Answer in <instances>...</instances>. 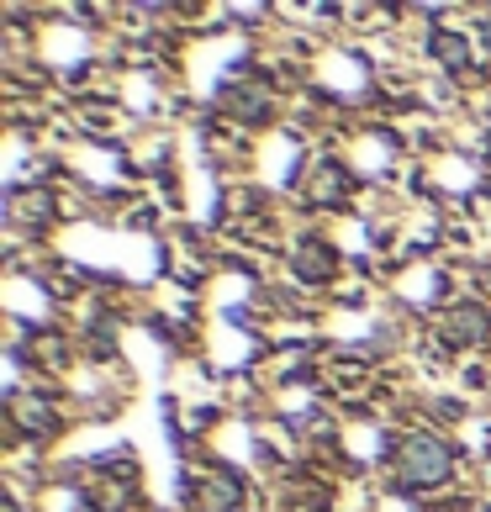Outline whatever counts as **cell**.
Masks as SVG:
<instances>
[{"instance_id":"5b68a950","label":"cell","mask_w":491,"mask_h":512,"mask_svg":"<svg viewBox=\"0 0 491 512\" xmlns=\"http://www.w3.org/2000/svg\"><path fill=\"white\" fill-rule=\"evenodd\" d=\"M433 59H444L449 69H465V64H470L465 37H455V32H439V37H433Z\"/></svg>"},{"instance_id":"7a4b0ae2","label":"cell","mask_w":491,"mask_h":512,"mask_svg":"<svg viewBox=\"0 0 491 512\" xmlns=\"http://www.w3.org/2000/svg\"><path fill=\"white\" fill-rule=\"evenodd\" d=\"M191 497H196L201 512H233L243 502V491H238V481L228 476V470H212V476L191 481Z\"/></svg>"},{"instance_id":"6da1fadb","label":"cell","mask_w":491,"mask_h":512,"mask_svg":"<svg viewBox=\"0 0 491 512\" xmlns=\"http://www.w3.org/2000/svg\"><path fill=\"white\" fill-rule=\"evenodd\" d=\"M449 476V454L439 449V444H428V439H412L407 449H402V481H412V486H433V481H444Z\"/></svg>"},{"instance_id":"277c9868","label":"cell","mask_w":491,"mask_h":512,"mask_svg":"<svg viewBox=\"0 0 491 512\" xmlns=\"http://www.w3.org/2000/svg\"><path fill=\"white\" fill-rule=\"evenodd\" d=\"M481 333H486V312L481 307H455L444 317V338H449V344H476Z\"/></svg>"},{"instance_id":"3957f363","label":"cell","mask_w":491,"mask_h":512,"mask_svg":"<svg viewBox=\"0 0 491 512\" xmlns=\"http://www.w3.org/2000/svg\"><path fill=\"white\" fill-rule=\"evenodd\" d=\"M333 264H338V254L328 249L323 238H301V243H296V270H301V280L323 286V280L333 275Z\"/></svg>"}]
</instances>
